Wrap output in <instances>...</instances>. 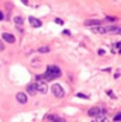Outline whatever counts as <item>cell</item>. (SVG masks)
I'll return each instance as SVG.
<instances>
[{"instance_id": "1", "label": "cell", "mask_w": 121, "mask_h": 122, "mask_svg": "<svg viewBox=\"0 0 121 122\" xmlns=\"http://www.w3.org/2000/svg\"><path fill=\"white\" fill-rule=\"evenodd\" d=\"M62 72H60V69L58 66H48V69H47V72L45 74H38L37 76V80H44V81H49V80H54V79H56V77H59Z\"/></svg>"}, {"instance_id": "2", "label": "cell", "mask_w": 121, "mask_h": 122, "mask_svg": "<svg viewBox=\"0 0 121 122\" xmlns=\"http://www.w3.org/2000/svg\"><path fill=\"white\" fill-rule=\"evenodd\" d=\"M35 88H37V93H41V94H47V91H48V86H47V81H44V80H37Z\"/></svg>"}, {"instance_id": "3", "label": "cell", "mask_w": 121, "mask_h": 122, "mask_svg": "<svg viewBox=\"0 0 121 122\" xmlns=\"http://www.w3.org/2000/svg\"><path fill=\"white\" fill-rule=\"evenodd\" d=\"M51 91H52V94H54L56 98H62L63 96H65V91H63V88L60 87V84H52Z\"/></svg>"}, {"instance_id": "4", "label": "cell", "mask_w": 121, "mask_h": 122, "mask_svg": "<svg viewBox=\"0 0 121 122\" xmlns=\"http://www.w3.org/2000/svg\"><path fill=\"white\" fill-rule=\"evenodd\" d=\"M101 112H107L106 108H103V107H94V108H90L89 110V115L90 117H96V115L101 114Z\"/></svg>"}, {"instance_id": "5", "label": "cell", "mask_w": 121, "mask_h": 122, "mask_svg": "<svg viewBox=\"0 0 121 122\" xmlns=\"http://www.w3.org/2000/svg\"><path fill=\"white\" fill-rule=\"evenodd\" d=\"M28 21H30V24L33 25L34 28H38V27H41V25H42L41 20H37L35 17H28Z\"/></svg>"}, {"instance_id": "6", "label": "cell", "mask_w": 121, "mask_h": 122, "mask_svg": "<svg viewBox=\"0 0 121 122\" xmlns=\"http://www.w3.org/2000/svg\"><path fill=\"white\" fill-rule=\"evenodd\" d=\"M3 39H4L6 42H9V44H14V41H16L14 35L9 34V32H3Z\"/></svg>"}, {"instance_id": "7", "label": "cell", "mask_w": 121, "mask_h": 122, "mask_svg": "<svg viewBox=\"0 0 121 122\" xmlns=\"http://www.w3.org/2000/svg\"><path fill=\"white\" fill-rule=\"evenodd\" d=\"M16 98H17V101H18L20 104H25V102H27V100H28L24 93H18V94L16 96Z\"/></svg>"}, {"instance_id": "8", "label": "cell", "mask_w": 121, "mask_h": 122, "mask_svg": "<svg viewBox=\"0 0 121 122\" xmlns=\"http://www.w3.org/2000/svg\"><path fill=\"white\" fill-rule=\"evenodd\" d=\"M45 119H47V121H52V122H63V119L59 118L58 115H47Z\"/></svg>"}, {"instance_id": "9", "label": "cell", "mask_w": 121, "mask_h": 122, "mask_svg": "<svg viewBox=\"0 0 121 122\" xmlns=\"http://www.w3.org/2000/svg\"><path fill=\"white\" fill-rule=\"evenodd\" d=\"M27 93H28V94H31V96H34V94H37L35 83H31V84H28V86H27Z\"/></svg>"}, {"instance_id": "10", "label": "cell", "mask_w": 121, "mask_h": 122, "mask_svg": "<svg viewBox=\"0 0 121 122\" xmlns=\"http://www.w3.org/2000/svg\"><path fill=\"white\" fill-rule=\"evenodd\" d=\"M106 114H107V112H101V114L96 115V117H94V121L96 122H104L106 121Z\"/></svg>"}, {"instance_id": "11", "label": "cell", "mask_w": 121, "mask_h": 122, "mask_svg": "<svg viewBox=\"0 0 121 122\" xmlns=\"http://www.w3.org/2000/svg\"><path fill=\"white\" fill-rule=\"evenodd\" d=\"M85 24L86 25H93V27H94V25H100L101 21H100V20H87Z\"/></svg>"}, {"instance_id": "12", "label": "cell", "mask_w": 121, "mask_h": 122, "mask_svg": "<svg viewBox=\"0 0 121 122\" xmlns=\"http://www.w3.org/2000/svg\"><path fill=\"white\" fill-rule=\"evenodd\" d=\"M24 23V20H23V17H20V15H16L14 17V24H17V25H21Z\"/></svg>"}, {"instance_id": "13", "label": "cell", "mask_w": 121, "mask_h": 122, "mask_svg": "<svg viewBox=\"0 0 121 122\" xmlns=\"http://www.w3.org/2000/svg\"><path fill=\"white\" fill-rule=\"evenodd\" d=\"M38 52H39V53H47V52H49V48L48 46H42V48L38 49Z\"/></svg>"}, {"instance_id": "14", "label": "cell", "mask_w": 121, "mask_h": 122, "mask_svg": "<svg viewBox=\"0 0 121 122\" xmlns=\"http://www.w3.org/2000/svg\"><path fill=\"white\" fill-rule=\"evenodd\" d=\"M113 119H114V121H121V114H117Z\"/></svg>"}, {"instance_id": "15", "label": "cell", "mask_w": 121, "mask_h": 122, "mask_svg": "<svg viewBox=\"0 0 121 122\" xmlns=\"http://www.w3.org/2000/svg\"><path fill=\"white\" fill-rule=\"evenodd\" d=\"M106 20H107V21H116V20H117V17H107Z\"/></svg>"}, {"instance_id": "16", "label": "cell", "mask_w": 121, "mask_h": 122, "mask_svg": "<svg viewBox=\"0 0 121 122\" xmlns=\"http://www.w3.org/2000/svg\"><path fill=\"white\" fill-rule=\"evenodd\" d=\"M1 51H4V44H3L1 39H0V52H1Z\"/></svg>"}, {"instance_id": "17", "label": "cell", "mask_w": 121, "mask_h": 122, "mask_svg": "<svg viewBox=\"0 0 121 122\" xmlns=\"http://www.w3.org/2000/svg\"><path fill=\"white\" fill-rule=\"evenodd\" d=\"M55 23H56V24H63V21H62V20H60V18H56V20H55Z\"/></svg>"}, {"instance_id": "18", "label": "cell", "mask_w": 121, "mask_h": 122, "mask_svg": "<svg viewBox=\"0 0 121 122\" xmlns=\"http://www.w3.org/2000/svg\"><path fill=\"white\" fill-rule=\"evenodd\" d=\"M77 97H83V98H87V96H85V94H82V93H79V94H77Z\"/></svg>"}, {"instance_id": "19", "label": "cell", "mask_w": 121, "mask_h": 122, "mask_svg": "<svg viewBox=\"0 0 121 122\" xmlns=\"http://www.w3.org/2000/svg\"><path fill=\"white\" fill-rule=\"evenodd\" d=\"M99 55H104V49H99Z\"/></svg>"}, {"instance_id": "20", "label": "cell", "mask_w": 121, "mask_h": 122, "mask_svg": "<svg viewBox=\"0 0 121 122\" xmlns=\"http://www.w3.org/2000/svg\"><path fill=\"white\" fill-rule=\"evenodd\" d=\"M3 18H4V17H3V13L0 11V21H1V20H3Z\"/></svg>"}, {"instance_id": "21", "label": "cell", "mask_w": 121, "mask_h": 122, "mask_svg": "<svg viewBox=\"0 0 121 122\" xmlns=\"http://www.w3.org/2000/svg\"><path fill=\"white\" fill-rule=\"evenodd\" d=\"M21 1H23L24 4H28V1H27V0H21Z\"/></svg>"}, {"instance_id": "22", "label": "cell", "mask_w": 121, "mask_h": 122, "mask_svg": "<svg viewBox=\"0 0 121 122\" xmlns=\"http://www.w3.org/2000/svg\"><path fill=\"white\" fill-rule=\"evenodd\" d=\"M120 52H121V51H120Z\"/></svg>"}]
</instances>
